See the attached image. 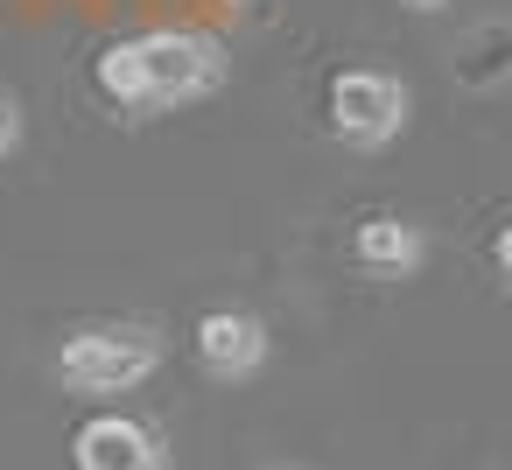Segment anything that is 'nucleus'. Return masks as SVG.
<instances>
[{
  "label": "nucleus",
  "mask_w": 512,
  "mask_h": 470,
  "mask_svg": "<svg viewBox=\"0 0 512 470\" xmlns=\"http://www.w3.org/2000/svg\"><path fill=\"white\" fill-rule=\"evenodd\" d=\"M225 78H232V57L204 29H141L127 43H106L99 64H92L99 99L113 113H134V120L204 106V99L225 92Z\"/></svg>",
  "instance_id": "1"
},
{
  "label": "nucleus",
  "mask_w": 512,
  "mask_h": 470,
  "mask_svg": "<svg viewBox=\"0 0 512 470\" xmlns=\"http://www.w3.org/2000/svg\"><path fill=\"white\" fill-rule=\"evenodd\" d=\"M162 358H169V344L155 323H78L57 344V379H64V393L120 400V393H141L162 372Z\"/></svg>",
  "instance_id": "2"
},
{
  "label": "nucleus",
  "mask_w": 512,
  "mask_h": 470,
  "mask_svg": "<svg viewBox=\"0 0 512 470\" xmlns=\"http://www.w3.org/2000/svg\"><path fill=\"white\" fill-rule=\"evenodd\" d=\"M407 120H414L407 78H393V71H379V64H351V71L330 78V134H337L344 148L379 155V148H393V141L407 134Z\"/></svg>",
  "instance_id": "3"
},
{
  "label": "nucleus",
  "mask_w": 512,
  "mask_h": 470,
  "mask_svg": "<svg viewBox=\"0 0 512 470\" xmlns=\"http://www.w3.org/2000/svg\"><path fill=\"white\" fill-rule=\"evenodd\" d=\"M190 351H197L204 379H218V386H246V379L267 372L274 337H267V323H260L253 309H232V302H225V309H204V316H197Z\"/></svg>",
  "instance_id": "4"
},
{
  "label": "nucleus",
  "mask_w": 512,
  "mask_h": 470,
  "mask_svg": "<svg viewBox=\"0 0 512 470\" xmlns=\"http://www.w3.org/2000/svg\"><path fill=\"white\" fill-rule=\"evenodd\" d=\"M71 470H169V442L155 421L106 407L71 435Z\"/></svg>",
  "instance_id": "5"
},
{
  "label": "nucleus",
  "mask_w": 512,
  "mask_h": 470,
  "mask_svg": "<svg viewBox=\"0 0 512 470\" xmlns=\"http://www.w3.org/2000/svg\"><path fill=\"white\" fill-rule=\"evenodd\" d=\"M351 260H358L372 281H414V274L428 267V232H421L414 218H400V211H372V218H358V232H351Z\"/></svg>",
  "instance_id": "6"
},
{
  "label": "nucleus",
  "mask_w": 512,
  "mask_h": 470,
  "mask_svg": "<svg viewBox=\"0 0 512 470\" xmlns=\"http://www.w3.org/2000/svg\"><path fill=\"white\" fill-rule=\"evenodd\" d=\"M456 85L463 92H505V78H512V29L505 22H477L463 43H456Z\"/></svg>",
  "instance_id": "7"
},
{
  "label": "nucleus",
  "mask_w": 512,
  "mask_h": 470,
  "mask_svg": "<svg viewBox=\"0 0 512 470\" xmlns=\"http://www.w3.org/2000/svg\"><path fill=\"white\" fill-rule=\"evenodd\" d=\"M15 148H22V99L0 92V162H8Z\"/></svg>",
  "instance_id": "8"
},
{
  "label": "nucleus",
  "mask_w": 512,
  "mask_h": 470,
  "mask_svg": "<svg viewBox=\"0 0 512 470\" xmlns=\"http://www.w3.org/2000/svg\"><path fill=\"white\" fill-rule=\"evenodd\" d=\"M491 267H498V274H505V267H512V232H505V225H498V232H491Z\"/></svg>",
  "instance_id": "9"
},
{
  "label": "nucleus",
  "mask_w": 512,
  "mask_h": 470,
  "mask_svg": "<svg viewBox=\"0 0 512 470\" xmlns=\"http://www.w3.org/2000/svg\"><path fill=\"white\" fill-rule=\"evenodd\" d=\"M400 8H407V15H442L449 0H400Z\"/></svg>",
  "instance_id": "10"
}]
</instances>
